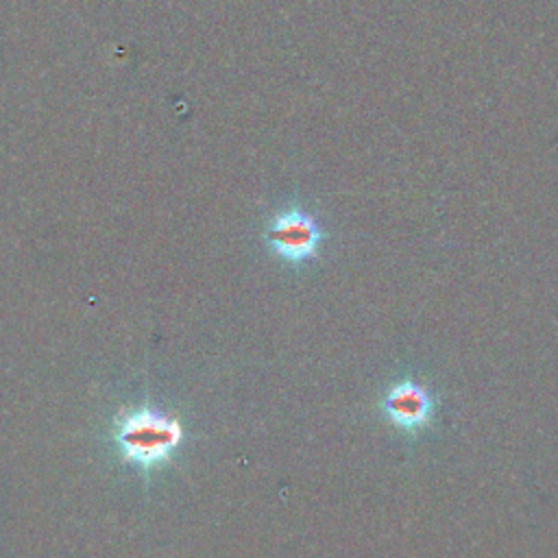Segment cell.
Here are the masks:
<instances>
[{"label": "cell", "instance_id": "2", "mask_svg": "<svg viewBox=\"0 0 558 558\" xmlns=\"http://www.w3.org/2000/svg\"><path fill=\"white\" fill-rule=\"evenodd\" d=\"M323 229L314 216L301 207L279 211L266 229V240L272 251L288 264H305L316 257L323 244Z\"/></svg>", "mask_w": 558, "mask_h": 558}, {"label": "cell", "instance_id": "3", "mask_svg": "<svg viewBox=\"0 0 558 558\" xmlns=\"http://www.w3.org/2000/svg\"><path fill=\"white\" fill-rule=\"evenodd\" d=\"M381 410L395 427L410 434L421 432L432 421L434 395L414 379H401L386 390Z\"/></svg>", "mask_w": 558, "mask_h": 558}, {"label": "cell", "instance_id": "1", "mask_svg": "<svg viewBox=\"0 0 558 558\" xmlns=\"http://www.w3.org/2000/svg\"><path fill=\"white\" fill-rule=\"evenodd\" d=\"M111 440L118 456L144 475L170 462L183 442V423L157 408L122 412L111 425Z\"/></svg>", "mask_w": 558, "mask_h": 558}]
</instances>
